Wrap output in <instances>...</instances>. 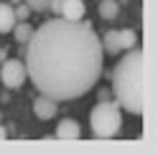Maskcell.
I'll use <instances>...</instances> for the list:
<instances>
[{
    "mask_svg": "<svg viewBox=\"0 0 158 155\" xmlns=\"http://www.w3.org/2000/svg\"><path fill=\"white\" fill-rule=\"evenodd\" d=\"M13 10H15V18H18V21H28V15H31V8H28L26 3L13 5Z\"/></svg>",
    "mask_w": 158,
    "mask_h": 155,
    "instance_id": "13",
    "label": "cell"
},
{
    "mask_svg": "<svg viewBox=\"0 0 158 155\" xmlns=\"http://www.w3.org/2000/svg\"><path fill=\"white\" fill-rule=\"evenodd\" d=\"M56 137L59 140H79L82 137V127H79V122L74 117H64L56 125Z\"/></svg>",
    "mask_w": 158,
    "mask_h": 155,
    "instance_id": "6",
    "label": "cell"
},
{
    "mask_svg": "<svg viewBox=\"0 0 158 155\" xmlns=\"http://www.w3.org/2000/svg\"><path fill=\"white\" fill-rule=\"evenodd\" d=\"M33 114L38 120H54L59 114V102L51 99V97H46V94H38L33 99Z\"/></svg>",
    "mask_w": 158,
    "mask_h": 155,
    "instance_id": "5",
    "label": "cell"
},
{
    "mask_svg": "<svg viewBox=\"0 0 158 155\" xmlns=\"http://www.w3.org/2000/svg\"><path fill=\"white\" fill-rule=\"evenodd\" d=\"M102 61L105 54L92 23L61 15L33 28L23 56L33 86L56 102H72L92 92Z\"/></svg>",
    "mask_w": 158,
    "mask_h": 155,
    "instance_id": "1",
    "label": "cell"
},
{
    "mask_svg": "<svg viewBox=\"0 0 158 155\" xmlns=\"http://www.w3.org/2000/svg\"><path fill=\"white\" fill-rule=\"evenodd\" d=\"M18 3H23V0H10V5H18Z\"/></svg>",
    "mask_w": 158,
    "mask_h": 155,
    "instance_id": "17",
    "label": "cell"
},
{
    "mask_svg": "<svg viewBox=\"0 0 158 155\" xmlns=\"http://www.w3.org/2000/svg\"><path fill=\"white\" fill-rule=\"evenodd\" d=\"M117 38H120V51H130V48L138 46V33L133 28H123L117 31Z\"/></svg>",
    "mask_w": 158,
    "mask_h": 155,
    "instance_id": "11",
    "label": "cell"
},
{
    "mask_svg": "<svg viewBox=\"0 0 158 155\" xmlns=\"http://www.w3.org/2000/svg\"><path fill=\"white\" fill-rule=\"evenodd\" d=\"M5 137H8V130L3 127V125H0V140H5Z\"/></svg>",
    "mask_w": 158,
    "mask_h": 155,
    "instance_id": "16",
    "label": "cell"
},
{
    "mask_svg": "<svg viewBox=\"0 0 158 155\" xmlns=\"http://www.w3.org/2000/svg\"><path fill=\"white\" fill-rule=\"evenodd\" d=\"M31 33H33V26L28 23V21H18V23L13 26V38H15L18 46H26L28 38H31Z\"/></svg>",
    "mask_w": 158,
    "mask_h": 155,
    "instance_id": "10",
    "label": "cell"
},
{
    "mask_svg": "<svg viewBox=\"0 0 158 155\" xmlns=\"http://www.w3.org/2000/svg\"><path fill=\"white\" fill-rule=\"evenodd\" d=\"M112 92L120 109L130 114H143V51L140 46L125 51L112 71Z\"/></svg>",
    "mask_w": 158,
    "mask_h": 155,
    "instance_id": "2",
    "label": "cell"
},
{
    "mask_svg": "<svg viewBox=\"0 0 158 155\" xmlns=\"http://www.w3.org/2000/svg\"><path fill=\"white\" fill-rule=\"evenodd\" d=\"M15 23H18V18H15L13 5L10 3H0V33H10Z\"/></svg>",
    "mask_w": 158,
    "mask_h": 155,
    "instance_id": "8",
    "label": "cell"
},
{
    "mask_svg": "<svg viewBox=\"0 0 158 155\" xmlns=\"http://www.w3.org/2000/svg\"><path fill=\"white\" fill-rule=\"evenodd\" d=\"M117 13H120L117 0H102V3H100V18H102V21H115Z\"/></svg>",
    "mask_w": 158,
    "mask_h": 155,
    "instance_id": "12",
    "label": "cell"
},
{
    "mask_svg": "<svg viewBox=\"0 0 158 155\" xmlns=\"http://www.w3.org/2000/svg\"><path fill=\"white\" fill-rule=\"evenodd\" d=\"M87 13V5L82 3V0H64L61 3V18H69V21H82Z\"/></svg>",
    "mask_w": 158,
    "mask_h": 155,
    "instance_id": "7",
    "label": "cell"
},
{
    "mask_svg": "<svg viewBox=\"0 0 158 155\" xmlns=\"http://www.w3.org/2000/svg\"><path fill=\"white\" fill-rule=\"evenodd\" d=\"M5 59H8V51H5V48H0V64H3Z\"/></svg>",
    "mask_w": 158,
    "mask_h": 155,
    "instance_id": "15",
    "label": "cell"
},
{
    "mask_svg": "<svg viewBox=\"0 0 158 155\" xmlns=\"http://www.w3.org/2000/svg\"><path fill=\"white\" fill-rule=\"evenodd\" d=\"M61 3H64V0H48V10H51L54 15H59V13H61Z\"/></svg>",
    "mask_w": 158,
    "mask_h": 155,
    "instance_id": "14",
    "label": "cell"
},
{
    "mask_svg": "<svg viewBox=\"0 0 158 155\" xmlns=\"http://www.w3.org/2000/svg\"><path fill=\"white\" fill-rule=\"evenodd\" d=\"M28 74H26V64L21 59H5L0 66V84L5 89H21L26 84Z\"/></svg>",
    "mask_w": 158,
    "mask_h": 155,
    "instance_id": "4",
    "label": "cell"
},
{
    "mask_svg": "<svg viewBox=\"0 0 158 155\" xmlns=\"http://www.w3.org/2000/svg\"><path fill=\"white\" fill-rule=\"evenodd\" d=\"M100 46H102V54H110V56H117L120 54V38H117V31L110 28L102 38H100Z\"/></svg>",
    "mask_w": 158,
    "mask_h": 155,
    "instance_id": "9",
    "label": "cell"
},
{
    "mask_svg": "<svg viewBox=\"0 0 158 155\" xmlns=\"http://www.w3.org/2000/svg\"><path fill=\"white\" fill-rule=\"evenodd\" d=\"M123 127V109L117 102L102 99L100 104H94L89 112V130L97 140H110L115 137Z\"/></svg>",
    "mask_w": 158,
    "mask_h": 155,
    "instance_id": "3",
    "label": "cell"
}]
</instances>
